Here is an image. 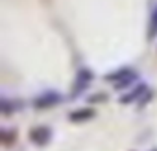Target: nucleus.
Here are the masks:
<instances>
[{"label": "nucleus", "instance_id": "1", "mask_svg": "<svg viewBox=\"0 0 157 151\" xmlns=\"http://www.w3.org/2000/svg\"><path fill=\"white\" fill-rule=\"evenodd\" d=\"M61 100H63V98H61V94L48 90V92H44V94L37 96V98L33 100V105H35L37 109H48V107H54V105L61 103Z\"/></svg>", "mask_w": 157, "mask_h": 151}, {"label": "nucleus", "instance_id": "2", "mask_svg": "<svg viewBox=\"0 0 157 151\" xmlns=\"http://www.w3.org/2000/svg\"><path fill=\"white\" fill-rule=\"evenodd\" d=\"M91 81H93V72H91V70H87V68H82L80 72L76 74V79H74V89H72V92H74V94L83 92V90L91 85Z\"/></svg>", "mask_w": 157, "mask_h": 151}, {"label": "nucleus", "instance_id": "3", "mask_svg": "<svg viewBox=\"0 0 157 151\" xmlns=\"http://www.w3.org/2000/svg\"><path fill=\"white\" fill-rule=\"evenodd\" d=\"M50 138H52V131H50V127L41 125V127H35V129L30 131V140H32L33 144H37V145H44V144H48Z\"/></svg>", "mask_w": 157, "mask_h": 151}, {"label": "nucleus", "instance_id": "4", "mask_svg": "<svg viewBox=\"0 0 157 151\" xmlns=\"http://www.w3.org/2000/svg\"><path fill=\"white\" fill-rule=\"evenodd\" d=\"M146 87H148V85H144V83L135 85V89H133V90H129L128 94H124V96H122V103H133V101H137V100L144 94Z\"/></svg>", "mask_w": 157, "mask_h": 151}, {"label": "nucleus", "instance_id": "5", "mask_svg": "<svg viewBox=\"0 0 157 151\" xmlns=\"http://www.w3.org/2000/svg\"><path fill=\"white\" fill-rule=\"evenodd\" d=\"M94 116V111L85 107V109H78V111H72L70 112V122H85V120H91Z\"/></svg>", "mask_w": 157, "mask_h": 151}, {"label": "nucleus", "instance_id": "6", "mask_svg": "<svg viewBox=\"0 0 157 151\" xmlns=\"http://www.w3.org/2000/svg\"><path fill=\"white\" fill-rule=\"evenodd\" d=\"M137 79V74H135V70H131L126 78H122V79H118L117 83H113V87L117 89V90H120V89H126V87H129V85H133V81Z\"/></svg>", "mask_w": 157, "mask_h": 151}, {"label": "nucleus", "instance_id": "7", "mask_svg": "<svg viewBox=\"0 0 157 151\" xmlns=\"http://www.w3.org/2000/svg\"><path fill=\"white\" fill-rule=\"evenodd\" d=\"M131 72V68H122V70H117V72H113V74H109L107 76V81H111V83H117L118 79H122V78H126V76Z\"/></svg>", "mask_w": 157, "mask_h": 151}, {"label": "nucleus", "instance_id": "8", "mask_svg": "<svg viewBox=\"0 0 157 151\" xmlns=\"http://www.w3.org/2000/svg\"><path fill=\"white\" fill-rule=\"evenodd\" d=\"M148 35H150V39H155V37H157V8H155V11L151 13V20H150V31H148Z\"/></svg>", "mask_w": 157, "mask_h": 151}, {"label": "nucleus", "instance_id": "9", "mask_svg": "<svg viewBox=\"0 0 157 151\" xmlns=\"http://www.w3.org/2000/svg\"><path fill=\"white\" fill-rule=\"evenodd\" d=\"M153 151H157V149H153Z\"/></svg>", "mask_w": 157, "mask_h": 151}]
</instances>
